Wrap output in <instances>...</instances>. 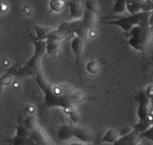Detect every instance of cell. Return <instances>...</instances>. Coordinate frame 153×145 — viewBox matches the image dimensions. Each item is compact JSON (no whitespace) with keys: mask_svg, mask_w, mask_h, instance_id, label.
I'll return each instance as SVG.
<instances>
[{"mask_svg":"<svg viewBox=\"0 0 153 145\" xmlns=\"http://www.w3.org/2000/svg\"><path fill=\"white\" fill-rule=\"evenodd\" d=\"M152 7H148L147 4L137 1V0H127V11H129L130 14L141 12V11H150Z\"/></svg>","mask_w":153,"mask_h":145,"instance_id":"9","label":"cell"},{"mask_svg":"<svg viewBox=\"0 0 153 145\" xmlns=\"http://www.w3.org/2000/svg\"><path fill=\"white\" fill-rule=\"evenodd\" d=\"M10 83H11V74L8 73L6 75H3L1 78V85L4 86V85H9Z\"/></svg>","mask_w":153,"mask_h":145,"instance_id":"20","label":"cell"},{"mask_svg":"<svg viewBox=\"0 0 153 145\" xmlns=\"http://www.w3.org/2000/svg\"><path fill=\"white\" fill-rule=\"evenodd\" d=\"M49 7L54 12H59L64 9L65 1L64 0H51V3H49Z\"/></svg>","mask_w":153,"mask_h":145,"instance_id":"16","label":"cell"},{"mask_svg":"<svg viewBox=\"0 0 153 145\" xmlns=\"http://www.w3.org/2000/svg\"><path fill=\"white\" fill-rule=\"evenodd\" d=\"M71 48H72V51L76 56V64L79 66L80 59H81V56H82L83 50H84V38L81 37L80 35L76 34V36L71 41Z\"/></svg>","mask_w":153,"mask_h":145,"instance_id":"7","label":"cell"},{"mask_svg":"<svg viewBox=\"0 0 153 145\" xmlns=\"http://www.w3.org/2000/svg\"><path fill=\"white\" fill-rule=\"evenodd\" d=\"M34 46H35V50H34L33 57L30 59V61L25 66L20 69L18 76L33 75L34 73L38 71V67L41 64L42 57L45 54V51H47V43L45 39H36V41H34Z\"/></svg>","mask_w":153,"mask_h":145,"instance_id":"3","label":"cell"},{"mask_svg":"<svg viewBox=\"0 0 153 145\" xmlns=\"http://www.w3.org/2000/svg\"><path fill=\"white\" fill-rule=\"evenodd\" d=\"M125 11H127V0H116L114 6V13H124Z\"/></svg>","mask_w":153,"mask_h":145,"instance_id":"14","label":"cell"},{"mask_svg":"<svg viewBox=\"0 0 153 145\" xmlns=\"http://www.w3.org/2000/svg\"><path fill=\"white\" fill-rule=\"evenodd\" d=\"M71 136H74V127L70 126V124H64L59 128V131H58V138H59V141L62 142V141H66V140H69Z\"/></svg>","mask_w":153,"mask_h":145,"instance_id":"11","label":"cell"},{"mask_svg":"<svg viewBox=\"0 0 153 145\" xmlns=\"http://www.w3.org/2000/svg\"><path fill=\"white\" fill-rule=\"evenodd\" d=\"M86 71L91 74H97L100 71V64L94 60H91L90 62L86 64Z\"/></svg>","mask_w":153,"mask_h":145,"instance_id":"17","label":"cell"},{"mask_svg":"<svg viewBox=\"0 0 153 145\" xmlns=\"http://www.w3.org/2000/svg\"><path fill=\"white\" fill-rule=\"evenodd\" d=\"M64 38L56 32H51L49 36L46 38L47 43V54L48 55H56L58 51L60 50V41Z\"/></svg>","mask_w":153,"mask_h":145,"instance_id":"5","label":"cell"},{"mask_svg":"<svg viewBox=\"0 0 153 145\" xmlns=\"http://www.w3.org/2000/svg\"><path fill=\"white\" fill-rule=\"evenodd\" d=\"M152 11H141V12L134 13L130 14L129 16H124V18H119L117 20H113L109 22H106V24H112V25H117L120 29L124 30L126 33L130 31L134 26L139 25L141 23L149 21Z\"/></svg>","mask_w":153,"mask_h":145,"instance_id":"4","label":"cell"},{"mask_svg":"<svg viewBox=\"0 0 153 145\" xmlns=\"http://www.w3.org/2000/svg\"><path fill=\"white\" fill-rule=\"evenodd\" d=\"M31 135V130L27 127L23 126H18L16 127V136L22 138V139H27Z\"/></svg>","mask_w":153,"mask_h":145,"instance_id":"15","label":"cell"},{"mask_svg":"<svg viewBox=\"0 0 153 145\" xmlns=\"http://www.w3.org/2000/svg\"><path fill=\"white\" fill-rule=\"evenodd\" d=\"M36 82L41 90L44 92V104L45 107H60L70 112L76 106L86 98L83 92L76 90L70 85L66 84H51L46 81L44 75L39 71L35 73Z\"/></svg>","mask_w":153,"mask_h":145,"instance_id":"1","label":"cell"},{"mask_svg":"<svg viewBox=\"0 0 153 145\" xmlns=\"http://www.w3.org/2000/svg\"><path fill=\"white\" fill-rule=\"evenodd\" d=\"M74 136L79 139L83 143H93L94 142V133L85 127H74Z\"/></svg>","mask_w":153,"mask_h":145,"instance_id":"6","label":"cell"},{"mask_svg":"<svg viewBox=\"0 0 153 145\" xmlns=\"http://www.w3.org/2000/svg\"><path fill=\"white\" fill-rule=\"evenodd\" d=\"M118 138H119V135H118L117 131L114 129H109L107 130V132L105 133L104 138L102 139V143L107 142V143H115L116 144V142L118 141Z\"/></svg>","mask_w":153,"mask_h":145,"instance_id":"12","label":"cell"},{"mask_svg":"<svg viewBox=\"0 0 153 145\" xmlns=\"http://www.w3.org/2000/svg\"><path fill=\"white\" fill-rule=\"evenodd\" d=\"M150 30L153 35V11L151 12V16H150Z\"/></svg>","mask_w":153,"mask_h":145,"instance_id":"21","label":"cell"},{"mask_svg":"<svg viewBox=\"0 0 153 145\" xmlns=\"http://www.w3.org/2000/svg\"><path fill=\"white\" fill-rule=\"evenodd\" d=\"M30 138L34 141V143L36 144H49L51 143V139L48 138L46 134L44 133V131L39 128H35L31 131V135Z\"/></svg>","mask_w":153,"mask_h":145,"instance_id":"10","label":"cell"},{"mask_svg":"<svg viewBox=\"0 0 153 145\" xmlns=\"http://www.w3.org/2000/svg\"><path fill=\"white\" fill-rule=\"evenodd\" d=\"M85 9L90 10L93 13H99V7L96 4V2L94 0H86L85 1Z\"/></svg>","mask_w":153,"mask_h":145,"instance_id":"19","label":"cell"},{"mask_svg":"<svg viewBox=\"0 0 153 145\" xmlns=\"http://www.w3.org/2000/svg\"><path fill=\"white\" fill-rule=\"evenodd\" d=\"M24 126L27 127V128H29L31 131H32L33 129L37 128V121H36L35 117H34V116L26 117L25 119H24Z\"/></svg>","mask_w":153,"mask_h":145,"instance_id":"18","label":"cell"},{"mask_svg":"<svg viewBox=\"0 0 153 145\" xmlns=\"http://www.w3.org/2000/svg\"><path fill=\"white\" fill-rule=\"evenodd\" d=\"M151 36L152 33L150 30V19L149 21L134 26L130 31L126 33V37L128 38L129 45L139 51H143L146 49Z\"/></svg>","mask_w":153,"mask_h":145,"instance_id":"2","label":"cell"},{"mask_svg":"<svg viewBox=\"0 0 153 145\" xmlns=\"http://www.w3.org/2000/svg\"><path fill=\"white\" fill-rule=\"evenodd\" d=\"M34 30L37 35V39H46L51 33V31L47 27H43L39 25H34Z\"/></svg>","mask_w":153,"mask_h":145,"instance_id":"13","label":"cell"},{"mask_svg":"<svg viewBox=\"0 0 153 145\" xmlns=\"http://www.w3.org/2000/svg\"><path fill=\"white\" fill-rule=\"evenodd\" d=\"M69 8H70V16L76 20H81L84 16L85 12V7H83L80 2V0H72L69 2Z\"/></svg>","mask_w":153,"mask_h":145,"instance_id":"8","label":"cell"}]
</instances>
